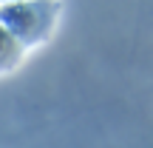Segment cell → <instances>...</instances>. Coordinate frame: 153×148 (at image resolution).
<instances>
[{"label":"cell","instance_id":"cell-2","mask_svg":"<svg viewBox=\"0 0 153 148\" xmlns=\"http://www.w3.org/2000/svg\"><path fill=\"white\" fill-rule=\"evenodd\" d=\"M23 54H26V49H23V46L17 43L3 26H0V74L17 68L23 63Z\"/></svg>","mask_w":153,"mask_h":148},{"label":"cell","instance_id":"cell-1","mask_svg":"<svg viewBox=\"0 0 153 148\" xmlns=\"http://www.w3.org/2000/svg\"><path fill=\"white\" fill-rule=\"evenodd\" d=\"M57 17H60V6L57 3H3L0 6V26L23 46H31L48 40L54 32Z\"/></svg>","mask_w":153,"mask_h":148}]
</instances>
